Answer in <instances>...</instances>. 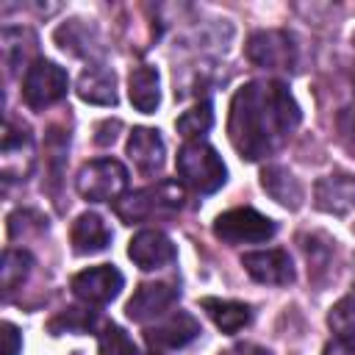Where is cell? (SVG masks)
Returning a JSON list of instances; mask_svg holds the SVG:
<instances>
[{"instance_id": "6da1fadb", "label": "cell", "mask_w": 355, "mask_h": 355, "mask_svg": "<svg viewBox=\"0 0 355 355\" xmlns=\"http://www.w3.org/2000/svg\"><path fill=\"white\" fill-rule=\"evenodd\" d=\"M300 125V105L283 80H250L230 103L227 136L247 161L277 153Z\"/></svg>"}, {"instance_id": "7a4b0ae2", "label": "cell", "mask_w": 355, "mask_h": 355, "mask_svg": "<svg viewBox=\"0 0 355 355\" xmlns=\"http://www.w3.org/2000/svg\"><path fill=\"white\" fill-rule=\"evenodd\" d=\"M183 189L180 183L175 180H161L155 186H147V189H139L128 197H122L114 211L122 222L133 225V222H147V219H158V216H172L183 208Z\"/></svg>"}, {"instance_id": "3957f363", "label": "cell", "mask_w": 355, "mask_h": 355, "mask_svg": "<svg viewBox=\"0 0 355 355\" xmlns=\"http://www.w3.org/2000/svg\"><path fill=\"white\" fill-rule=\"evenodd\" d=\"M175 164H178L180 180L200 194H214L227 180V169H225L219 153L205 141H186L178 150Z\"/></svg>"}, {"instance_id": "277c9868", "label": "cell", "mask_w": 355, "mask_h": 355, "mask_svg": "<svg viewBox=\"0 0 355 355\" xmlns=\"http://www.w3.org/2000/svg\"><path fill=\"white\" fill-rule=\"evenodd\" d=\"M75 186L83 200L108 202V200H116L128 189V169L114 158H97L80 166Z\"/></svg>"}, {"instance_id": "5b68a950", "label": "cell", "mask_w": 355, "mask_h": 355, "mask_svg": "<svg viewBox=\"0 0 355 355\" xmlns=\"http://www.w3.org/2000/svg\"><path fill=\"white\" fill-rule=\"evenodd\" d=\"M275 222L255 208H233L214 219V236L225 244H261L275 236Z\"/></svg>"}, {"instance_id": "8992f818", "label": "cell", "mask_w": 355, "mask_h": 355, "mask_svg": "<svg viewBox=\"0 0 355 355\" xmlns=\"http://www.w3.org/2000/svg\"><path fill=\"white\" fill-rule=\"evenodd\" d=\"M67 86H69V78L67 72L47 61V58H39L28 67L25 72V80H22V100L28 108L33 111H42L53 103H58L64 94H67Z\"/></svg>"}, {"instance_id": "52a82bcc", "label": "cell", "mask_w": 355, "mask_h": 355, "mask_svg": "<svg viewBox=\"0 0 355 355\" xmlns=\"http://www.w3.org/2000/svg\"><path fill=\"white\" fill-rule=\"evenodd\" d=\"M247 58L269 69H291L297 64V44L283 31H258L247 42Z\"/></svg>"}, {"instance_id": "ba28073f", "label": "cell", "mask_w": 355, "mask_h": 355, "mask_svg": "<svg viewBox=\"0 0 355 355\" xmlns=\"http://www.w3.org/2000/svg\"><path fill=\"white\" fill-rule=\"evenodd\" d=\"M122 283H125L122 272L116 266L103 263V266H92V269L78 272L69 286H72L78 300L92 302V305H105V302H111L119 294Z\"/></svg>"}, {"instance_id": "9c48e42d", "label": "cell", "mask_w": 355, "mask_h": 355, "mask_svg": "<svg viewBox=\"0 0 355 355\" xmlns=\"http://www.w3.org/2000/svg\"><path fill=\"white\" fill-rule=\"evenodd\" d=\"M197 336H200V324L186 311H175V313L164 316L158 324L144 330V341L150 344V349H178V347H186L189 341H194Z\"/></svg>"}, {"instance_id": "30bf717a", "label": "cell", "mask_w": 355, "mask_h": 355, "mask_svg": "<svg viewBox=\"0 0 355 355\" xmlns=\"http://www.w3.org/2000/svg\"><path fill=\"white\" fill-rule=\"evenodd\" d=\"M128 255L144 272L169 266L178 258L172 239L166 233H161V230H141V233H136L130 239V244H128Z\"/></svg>"}, {"instance_id": "8fae6325", "label": "cell", "mask_w": 355, "mask_h": 355, "mask_svg": "<svg viewBox=\"0 0 355 355\" xmlns=\"http://www.w3.org/2000/svg\"><path fill=\"white\" fill-rule=\"evenodd\" d=\"M241 266L247 269V275L258 283L266 286H288L294 280V266L286 250H258V252H247L241 258Z\"/></svg>"}, {"instance_id": "7c38bea8", "label": "cell", "mask_w": 355, "mask_h": 355, "mask_svg": "<svg viewBox=\"0 0 355 355\" xmlns=\"http://www.w3.org/2000/svg\"><path fill=\"white\" fill-rule=\"evenodd\" d=\"M175 300H178V286L175 283H141L133 291V297L128 300L125 313L133 322H147V319L161 316L164 311H169Z\"/></svg>"}, {"instance_id": "4fadbf2b", "label": "cell", "mask_w": 355, "mask_h": 355, "mask_svg": "<svg viewBox=\"0 0 355 355\" xmlns=\"http://www.w3.org/2000/svg\"><path fill=\"white\" fill-rule=\"evenodd\" d=\"M313 197H316V208L319 211L344 216V214H349L355 208V178L347 175V172L327 175V178H322L316 183Z\"/></svg>"}, {"instance_id": "5bb4252c", "label": "cell", "mask_w": 355, "mask_h": 355, "mask_svg": "<svg viewBox=\"0 0 355 355\" xmlns=\"http://www.w3.org/2000/svg\"><path fill=\"white\" fill-rule=\"evenodd\" d=\"M128 155L141 175H155L164 166V139L153 128H133L128 139Z\"/></svg>"}, {"instance_id": "9a60e30c", "label": "cell", "mask_w": 355, "mask_h": 355, "mask_svg": "<svg viewBox=\"0 0 355 355\" xmlns=\"http://www.w3.org/2000/svg\"><path fill=\"white\" fill-rule=\"evenodd\" d=\"M69 241H72V250L78 255H97L111 244V230H108V225L103 222L100 214L86 211L72 222Z\"/></svg>"}, {"instance_id": "2e32d148", "label": "cell", "mask_w": 355, "mask_h": 355, "mask_svg": "<svg viewBox=\"0 0 355 355\" xmlns=\"http://www.w3.org/2000/svg\"><path fill=\"white\" fill-rule=\"evenodd\" d=\"M261 186L266 189V194L275 200V202H280V205H286V208H300L302 205V197H305V191H302V183L294 178V172H288L286 166H277V164H272V166H266L263 172H261Z\"/></svg>"}, {"instance_id": "e0dca14e", "label": "cell", "mask_w": 355, "mask_h": 355, "mask_svg": "<svg viewBox=\"0 0 355 355\" xmlns=\"http://www.w3.org/2000/svg\"><path fill=\"white\" fill-rule=\"evenodd\" d=\"M78 97L94 105H114L116 103V78L111 69L94 64L86 67L78 78Z\"/></svg>"}, {"instance_id": "ac0fdd59", "label": "cell", "mask_w": 355, "mask_h": 355, "mask_svg": "<svg viewBox=\"0 0 355 355\" xmlns=\"http://www.w3.org/2000/svg\"><path fill=\"white\" fill-rule=\"evenodd\" d=\"M200 305H202V311L214 319V324H216L222 333H239V330H241V327H247V324H250V319H252L250 305L236 302V300H216V297H205Z\"/></svg>"}, {"instance_id": "d6986e66", "label": "cell", "mask_w": 355, "mask_h": 355, "mask_svg": "<svg viewBox=\"0 0 355 355\" xmlns=\"http://www.w3.org/2000/svg\"><path fill=\"white\" fill-rule=\"evenodd\" d=\"M128 94L130 103L141 111V114H153L161 103V89H158V72L147 64L136 67L128 78Z\"/></svg>"}, {"instance_id": "ffe728a7", "label": "cell", "mask_w": 355, "mask_h": 355, "mask_svg": "<svg viewBox=\"0 0 355 355\" xmlns=\"http://www.w3.org/2000/svg\"><path fill=\"white\" fill-rule=\"evenodd\" d=\"M31 266H33V258L22 250H6L3 255V266H0V283H3V291L11 294L17 286H22V280L31 275Z\"/></svg>"}, {"instance_id": "44dd1931", "label": "cell", "mask_w": 355, "mask_h": 355, "mask_svg": "<svg viewBox=\"0 0 355 355\" xmlns=\"http://www.w3.org/2000/svg\"><path fill=\"white\" fill-rule=\"evenodd\" d=\"M327 324L333 327L336 338L355 341V291H349L347 297H341V300L330 308Z\"/></svg>"}, {"instance_id": "7402d4cb", "label": "cell", "mask_w": 355, "mask_h": 355, "mask_svg": "<svg viewBox=\"0 0 355 355\" xmlns=\"http://www.w3.org/2000/svg\"><path fill=\"white\" fill-rule=\"evenodd\" d=\"M214 125V111H211V103H197L194 108L183 111L178 116V133L186 136V139H197L202 133H208Z\"/></svg>"}, {"instance_id": "603a6c76", "label": "cell", "mask_w": 355, "mask_h": 355, "mask_svg": "<svg viewBox=\"0 0 355 355\" xmlns=\"http://www.w3.org/2000/svg\"><path fill=\"white\" fill-rule=\"evenodd\" d=\"M94 319H97L94 311H86V308H67L64 313H58V316L50 322V330H53V336H61V333H83V330H92V327H94Z\"/></svg>"}, {"instance_id": "cb8c5ba5", "label": "cell", "mask_w": 355, "mask_h": 355, "mask_svg": "<svg viewBox=\"0 0 355 355\" xmlns=\"http://www.w3.org/2000/svg\"><path fill=\"white\" fill-rule=\"evenodd\" d=\"M100 355H139V349L122 327L105 324L100 333Z\"/></svg>"}, {"instance_id": "d4e9b609", "label": "cell", "mask_w": 355, "mask_h": 355, "mask_svg": "<svg viewBox=\"0 0 355 355\" xmlns=\"http://www.w3.org/2000/svg\"><path fill=\"white\" fill-rule=\"evenodd\" d=\"M3 344H6L3 355H17L19 347H22V338H19V333H17V327H14L11 322L3 324Z\"/></svg>"}, {"instance_id": "484cf974", "label": "cell", "mask_w": 355, "mask_h": 355, "mask_svg": "<svg viewBox=\"0 0 355 355\" xmlns=\"http://www.w3.org/2000/svg\"><path fill=\"white\" fill-rule=\"evenodd\" d=\"M116 130H119V119H105V122L97 125L94 141H97V144H111V141L116 139Z\"/></svg>"}, {"instance_id": "4316f807", "label": "cell", "mask_w": 355, "mask_h": 355, "mask_svg": "<svg viewBox=\"0 0 355 355\" xmlns=\"http://www.w3.org/2000/svg\"><path fill=\"white\" fill-rule=\"evenodd\" d=\"M341 128H344L347 133H355V103H352L349 108H344V114H341Z\"/></svg>"}]
</instances>
